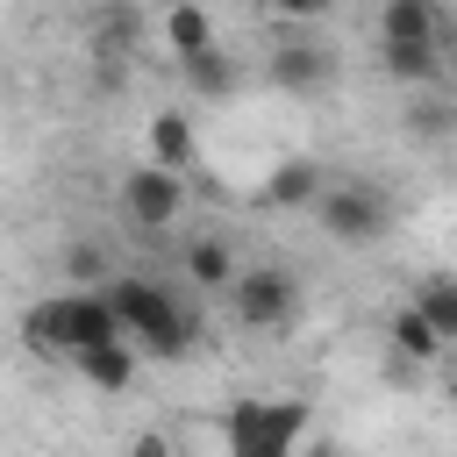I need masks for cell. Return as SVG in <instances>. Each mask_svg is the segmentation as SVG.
Returning <instances> with one entry per match:
<instances>
[{"mask_svg":"<svg viewBox=\"0 0 457 457\" xmlns=\"http://www.w3.org/2000/svg\"><path fill=\"white\" fill-rule=\"evenodd\" d=\"M100 300L114 307V321H121V336L136 343V350H150V357H186L193 350V314L164 293V286H150V278H100Z\"/></svg>","mask_w":457,"mask_h":457,"instance_id":"6da1fadb","label":"cell"},{"mask_svg":"<svg viewBox=\"0 0 457 457\" xmlns=\"http://www.w3.org/2000/svg\"><path fill=\"white\" fill-rule=\"evenodd\" d=\"M107 336H121V321H114V307L100 300V286H71V293L29 307V321H21V343H29L36 357H64V364H71L86 343H107Z\"/></svg>","mask_w":457,"mask_h":457,"instance_id":"7a4b0ae2","label":"cell"},{"mask_svg":"<svg viewBox=\"0 0 457 457\" xmlns=\"http://www.w3.org/2000/svg\"><path fill=\"white\" fill-rule=\"evenodd\" d=\"M300 436H307L300 400H243L228 414V450L236 457H286V450H300Z\"/></svg>","mask_w":457,"mask_h":457,"instance_id":"3957f363","label":"cell"},{"mask_svg":"<svg viewBox=\"0 0 457 457\" xmlns=\"http://www.w3.org/2000/svg\"><path fill=\"white\" fill-rule=\"evenodd\" d=\"M314 207H321V228H328L336 243H378V236H386V221H393V200H386L378 186H364V179L321 186V193H314Z\"/></svg>","mask_w":457,"mask_h":457,"instance_id":"277c9868","label":"cell"},{"mask_svg":"<svg viewBox=\"0 0 457 457\" xmlns=\"http://www.w3.org/2000/svg\"><path fill=\"white\" fill-rule=\"evenodd\" d=\"M221 293H228V307H236L243 328H286V321L300 314V286H293V271H278V264H250V271H236Z\"/></svg>","mask_w":457,"mask_h":457,"instance_id":"5b68a950","label":"cell"},{"mask_svg":"<svg viewBox=\"0 0 457 457\" xmlns=\"http://www.w3.org/2000/svg\"><path fill=\"white\" fill-rule=\"evenodd\" d=\"M121 214L143 228V236H157V228H171L179 214H186V171H171V164H136L129 179H121Z\"/></svg>","mask_w":457,"mask_h":457,"instance_id":"8992f818","label":"cell"},{"mask_svg":"<svg viewBox=\"0 0 457 457\" xmlns=\"http://www.w3.org/2000/svg\"><path fill=\"white\" fill-rule=\"evenodd\" d=\"M71 371H79L93 393H129V386H136V343H129V336L86 343V350L71 357Z\"/></svg>","mask_w":457,"mask_h":457,"instance_id":"52a82bcc","label":"cell"},{"mask_svg":"<svg viewBox=\"0 0 457 457\" xmlns=\"http://www.w3.org/2000/svg\"><path fill=\"white\" fill-rule=\"evenodd\" d=\"M328 50H314V43H278L271 50V79L286 86V93H321L328 86Z\"/></svg>","mask_w":457,"mask_h":457,"instance_id":"ba28073f","label":"cell"},{"mask_svg":"<svg viewBox=\"0 0 457 457\" xmlns=\"http://www.w3.org/2000/svg\"><path fill=\"white\" fill-rule=\"evenodd\" d=\"M386 71L407 79V86H428V79H443V43L436 36H393L386 43Z\"/></svg>","mask_w":457,"mask_h":457,"instance_id":"9c48e42d","label":"cell"},{"mask_svg":"<svg viewBox=\"0 0 457 457\" xmlns=\"http://www.w3.org/2000/svg\"><path fill=\"white\" fill-rule=\"evenodd\" d=\"M386 336H393V357H407V364H443V350H450V343L436 336V321H428L421 307H400Z\"/></svg>","mask_w":457,"mask_h":457,"instance_id":"30bf717a","label":"cell"},{"mask_svg":"<svg viewBox=\"0 0 457 457\" xmlns=\"http://www.w3.org/2000/svg\"><path fill=\"white\" fill-rule=\"evenodd\" d=\"M393 36H436L443 43V7L436 0H386L378 7V43H393Z\"/></svg>","mask_w":457,"mask_h":457,"instance_id":"8fae6325","label":"cell"},{"mask_svg":"<svg viewBox=\"0 0 457 457\" xmlns=\"http://www.w3.org/2000/svg\"><path fill=\"white\" fill-rule=\"evenodd\" d=\"M150 157H157V164H171V171H193V164H200L193 121H186V114H157V121H150Z\"/></svg>","mask_w":457,"mask_h":457,"instance_id":"7c38bea8","label":"cell"},{"mask_svg":"<svg viewBox=\"0 0 457 457\" xmlns=\"http://www.w3.org/2000/svg\"><path fill=\"white\" fill-rule=\"evenodd\" d=\"M314 193H321V164H314V157H286V164L264 179V200H271V207H307Z\"/></svg>","mask_w":457,"mask_h":457,"instance_id":"4fadbf2b","label":"cell"},{"mask_svg":"<svg viewBox=\"0 0 457 457\" xmlns=\"http://www.w3.org/2000/svg\"><path fill=\"white\" fill-rule=\"evenodd\" d=\"M179 71H186V79H193V93H207V100H228V93H236V64H228L214 43L186 50V57H179Z\"/></svg>","mask_w":457,"mask_h":457,"instance_id":"5bb4252c","label":"cell"},{"mask_svg":"<svg viewBox=\"0 0 457 457\" xmlns=\"http://www.w3.org/2000/svg\"><path fill=\"white\" fill-rule=\"evenodd\" d=\"M414 307H421V314L436 321V336H443V343H457V278H450V271H428V278H421V300H414Z\"/></svg>","mask_w":457,"mask_h":457,"instance_id":"9a60e30c","label":"cell"},{"mask_svg":"<svg viewBox=\"0 0 457 457\" xmlns=\"http://www.w3.org/2000/svg\"><path fill=\"white\" fill-rule=\"evenodd\" d=\"M164 36H171V57H186V50L214 43V29H207V7H193V0H171V14H164Z\"/></svg>","mask_w":457,"mask_h":457,"instance_id":"2e32d148","label":"cell"},{"mask_svg":"<svg viewBox=\"0 0 457 457\" xmlns=\"http://www.w3.org/2000/svg\"><path fill=\"white\" fill-rule=\"evenodd\" d=\"M186 278H193V286H228V278H236V257H228V243L200 236V243L186 250Z\"/></svg>","mask_w":457,"mask_h":457,"instance_id":"e0dca14e","label":"cell"},{"mask_svg":"<svg viewBox=\"0 0 457 457\" xmlns=\"http://www.w3.org/2000/svg\"><path fill=\"white\" fill-rule=\"evenodd\" d=\"M136 29H143L136 7H107V14H100V36H93L100 57H129V50H136Z\"/></svg>","mask_w":457,"mask_h":457,"instance_id":"ac0fdd59","label":"cell"},{"mask_svg":"<svg viewBox=\"0 0 457 457\" xmlns=\"http://www.w3.org/2000/svg\"><path fill=\"white\" fill-rule=\"evenodd\" d=\"M107 271H114V264H107L100 243H71V250H64V286H100Z\"/></svg>","mask_w":457,"mask_h":457,"instance_id":"d6986e66","label":"cell"},{"mask_svg":"<svg viewBox=\"0 0 457 457\" xmlns=\"http://www.w3.org/2000/svg\"><path fill=\"white\" fill-rule=\"evenodd\" d=\"M336 0H264V14H286V21H321Z\"/></svg>","mask_w":457,"mask_h":457,"instance_id":"ffe728a7","label":"cell"},{"mask_svg":"<svg viewBox=\"0 0 457 457\" xmlns=\"http://www.w3.org/2000/svg\"><path fill=\"white\" fill-rule=\"evenodd\" d=\"M443 129H450V107L443 100H421L414 107V136H443Z\"/></svg>","mask_w":457,"mask_h":457,"instance_id":"44dd1931","label":"cell"}]
</instances>
